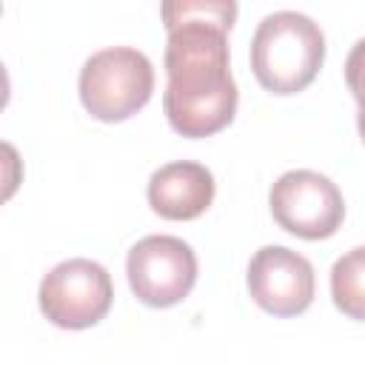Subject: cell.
Masks as SVG:
<instances>
[{
  "instance_id": "7",
  "label": "cell",
  "mask_w": 365,
  "mask_h": 365,
  "mask_svg": "<svg viewBox=\"0 0 365 365\" xmlns=\"http://www.w3.org/2000/svg\"><path fill=\"white\" fill-rule=\"evenodd\" d=\"M248 291L262 311L297 317L314 302V265L285 245H265L248 262Z\"/></svg>"
},
{
  "instance_id": "4",
  "label": "cell",
  "mask_w": 365,
  "mask_h": 365,
  "mask_svg": "<svg viewBox=\"0 0 365 365\" xmlns=\"http://www.w3.org/2000/svg\"><path fill=\"white\" fill-rule=\"evenodd\" d=\"M40 311L57 328L80 331L97 325L114 299L111 274L86 257L57 262L40 282Z\"/></svg>"
},
{
  "instance_id": "5",
  "label": "cell",
  "mask_w": 365,
  "mask_h": 365,
  "mask_svg": "<svg viewBox=\"0 0 365 365\" xmlns=\"http://www.w3.org/2000/svg\"><path fill=\"white\" fill-rule=\"evenodd\" d=\"M125 274L140 302L151 308H168L191 294L197 282V254L180 237L151 234L131 245Z\"/></svg>"
},
{
  "instance_id": "3",
  "label": "cell",
  "mask_w": 365,
  "mask_h": 365,
  "mask_svg": "<svg viewBox=\"0 0 365 365\" xmlns=\"http://www.w3.org/2000/svg\"><path fill=\"white\" fill-rule=\"evenodd\" d=\"M154 91L151 60L131 46L94 51L80 68V100L103 123H120L137 114Z\"/></svg>"
},
{
  "instance_id": "6",
  "label": "cell",
  "mask_w": 365,
  "mask_h": 365,
  "mask_svg": "<svg viewBox=\"0 0 365 365\" xmlns=\"http://www.w3.org/2000/svg\"><path fill=\"white\" fill-rule=\"evenodd\" d=\"M274 220L302 240H325L336 234L345 217V200L336 182L311 168L285 171L268 191Z\"/></svg>"
},
{
  "instance_id": "2",
  "label": "cell",
  "mask_w": 365,
  "mask_h": 365,
  "mask_svg": "<svg viewBox=\"0 0 365 365\" xmlns=\"http://www.w3.org/2000/svg\"><path fill=\"white\" fill-rule=\"evenodd\" d=\"M325 34L302 11L265 14L251 37V71L271 94L302 91L322 68Z\"/></svg>"
},
{
  "instance_id": "9",
  "label": "cell",
  "mask_w": 365,
  "mask_h": 365,
  "mask_svg": "<svg viewBox=\"0 0 365 365\" xmlns=\"http://www.w3.org/2000/svg\"><path fill=\"white\" fill-rule=\"evenodd\" d=\"M331 297L345 317L365 322V245L351 248L334 262Z\"/></svg>"
},
{
  "instance_id": "8",
  "label": "cell",
  "mask_w": 365,
  "mask_h": 365,
  "mask_svg": "<svg viewBox=\"0 0 365 365\" xmlns=\"http://www.w3.org/2000/svg\"><path fill=\"white\" fill-rule=\"evenodd\" d=\"M214 200V174L194 160L160 165L148 180V202L165 220H194Z\"/></svg>"
},
{
  "instance_id": "10",
  "label": "cell",
  "mask_w": 365,
  "mask_h": 365,
  "mask_svg": "<svg viewBox=\"0 0 365 365\" xmlns=\"http://www.w3.org/2000/svg\"><path fill=\"white\" fill-rule=\"evenodd\" d=\"M345 83L356 100V128H359V137L365 140V37L354 43V48L348 51V60H345Z\"/></svg>"
},
{
  "instance_id": "1",
  "label": "cell",
  "mask_w": 365,
  "mask_h": 365,
  "mask_svg": "<svg viewBox=\"0 0 365 365\" xmlns=\"http://www.w3.org/2000/svg\"><path fill=\"white\" fill-rule=\"evenodd\" d=\"M165 91L163 111L182 137H208L225 128L237 111V83L228 68V29L237 17L231 0L163 3Z\"/></svg>"
}]
</instances>
